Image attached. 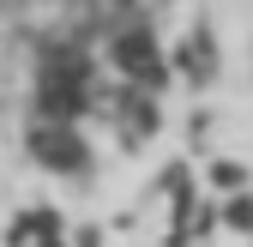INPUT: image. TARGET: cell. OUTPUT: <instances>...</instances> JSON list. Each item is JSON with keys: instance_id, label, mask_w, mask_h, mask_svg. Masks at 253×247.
<instances>
[{"instance_id": "6da1fadb", "label": "cell", "mask_w": 253, "mask_h": 247, "mask_svg": "<svg viewBox=\"0 0 253 247\" xmlns=\"http://www.w3.org/2000/svg\"><path fill=\"white\" fill-rule=\"evenodd\" d=\"M90 60L73 48V42H60V48H48L42 54V79H37V109H42V121H73L90 109Z\"/></svg>"}, {"instance_id": "7a4b0ae2", "label": "cell", "mask_w": 253, "mask_h": 247, "mask_svg": "<svg viewBox=\"0 0 253 247\" xmlns=\"http://www.w3.org/2000/svg\"><path fill=\"white\" fill-rule=\"evenodd\" d=\"M109 67L133 90H163V79H169V60H163V48H157L151 24H121L115 30L109 37Z\"/></svg>"}, {"instance_id": "3957f363", "label": "cell", "mask_w": 253, "mask_h": 247, "mask_svg": "<svg viewBox=\"0 0 253 247\" xmlns=\"http://www.w3.org/2000/svg\"><path fill=\"white\" fill-rule=\"evenodd\" d=\"M24 151H30L48 175H84V169H90V145L79 139V127H67V121H37L30 139H24Z\"/></svg>"}, {"instance_id": "277c9868", "label": "cell", "mask_w": 253, "mask_h": 247, "mask_svg": "<svg viewBox=\"0 0 253 247\" xmlns=\"http://www.w3.org/2000/svg\"><path fill=\"white\" fill-rule=\"evenodd\" d=\"M175 67H181L187 79H211V73H217V48H211L205 30H193V37H187V48L175 54Z\"/></svg>"}, {"instance_id": "5b68a950", "label": "cell", "mask_w": 253, "mask_h": 247, "mask_svg": "<svg viewBox=\"0 0 253 247\" xmlns=\"http://www.w3.org/2000/svg\"><path fill=\"white\" fill-rule=\"evenodd\" d=\"M18 241H30V247H67V229H60L54 211H30V217L18 223Z\"/></svg>"}, {"instance_id": "8992f818", "label": "cell", "mask_w": 253, "mask_h": 247, "mask_svg": "<svg viewBox=\"0 0 253 247\" xmlns=\"http://www.w3.org/2000/svg\"><path fill=\"white\" fill-rule=\"evenodd\" d=\"M205 181H211V187H223V193H247V169H241V163H229V157H223V163H211V169H205Z\"/></svg>"}, {"instance_id": "52a82bcc", "label": "cell", "mask_w": 253, "mask_h": 247, "mask_svg": "<svg viewBox=\"0 0 253 247\" xmlns=\"http://www.w3.org/2000/svg\"><path fill=\"white\" fill-rule=\"evenodd\" d=\"M223 223H229L235 235H253V193H235V199L223 205Z\"/></svg>"}, {"instance_id": "ba28073f", "label": "cell", "mask_w": 253, "mask_h": 247, "mask_svg": "<svg viewBox=\"0 0 253 247\" xmlns=\"http://www.w3.org/2000/svg\"><path fill=\"white\" fill-rule=\"evenodd\" d=\"M109 6H133V0H109Z\"/></svg>"}]
</instances>
